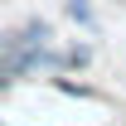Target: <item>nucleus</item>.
<instances>
[{
	"mask_svg": "<svg viewBox=\"0 0 126 126\" xmlns=\"http://www.w3.org/2000/svg\"><path fill=\"white\" fill-rule=\"evenodd\" d=\"M48 82H53V87H58L63 97H78V102H102V92H97L92 82H78L73 73H53Z\"/></svg>",
	"mask_w": 126,
	"mask_h": 126,
	"instance_id": "3",
	"label": "nucleus"
},
{
	"mask_svg": "<svg viewBox=\"0 0 126 126\" xmlns=\"http://www.w3.org/2000/svg\"><path fill=\"white\" fill-rule=\"evenodd\" d=\"M92 58H97L92 39H68V44H63V73H87Z\"/></svg>",
	"mask_w": 126,
	"mask_h": 126,
	"instance_id": "2",
	"label": "nucleus"
},
{
	"mask_svg": "<svg viewBox=\"0 0 126 126\" xmlns=\"http://www.w3.org/2000/svg\"><path fill=\"white\" fill-rule=\"evenodd\" d=\"M63 15L73 19L78 29H87V34H97L102 24H97V10H92V0H63Z\"/></svg>",
	"mask_w": 126,
	"mask_h": 126,
	"instance_id": "4",
	"label": "nucleus"
},
{
	"mask_svg": "<svg viewBox=\"0 0 126 126\" xmlns=\"http://www.w3.org/2000/svg\"><path fill=\"white\" fill-rule=\"evenodd\" d=\"M15 29H19V44L24 48H39V44H53V39H58V34H53V19H44V15H24Z\"/></svg>",
	"mask_w": 126,
	"mask_h": 126,
	"instance_id": "1",
	"label": "nucleus"
}]
</instances>
